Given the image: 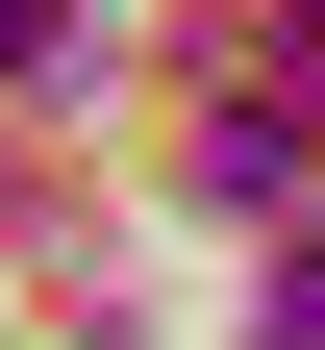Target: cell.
Listing matches in <instances>:
<instances>
[{
	"label": "cell",
	"mask_w": 325,
	"mask_h": 350,
	"mask_svg": "<svg viewBox=\"0 0 325 350\" xmlns=\"http://www.w3.org/2000/svg\"><path fill=\"white\" fill-rule=\"evenodd\" d=\"M101 75V0H0V100H75Z\"/></svg>",
	"instance_id": "obj_1"
}]
</instances>
